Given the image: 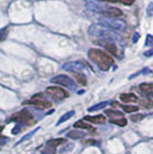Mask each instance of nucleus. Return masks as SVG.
Wrapping results in <instances>:
<instances>
[{
  "label": "nucleus",
  "mask_w": 153,
  "mask_h": 154,
  "mask_svg": "<svg viewBox=\"0 0 153 154\" xmlns=\"http://www.w3.org/2000/svg\"><path fill=\"white\" fill-rule=\"evenodd\" d=\"M88 55L89 59L95 62V63L101 69L102 71H107L114 64V60L113 58L107 54L106 52L101 51V50H98V48H91L88 52Z\"/></svg>",
  "instance_id": "1"
},
{
  "label": "nucleus",
  "mask_w": 153,
  "mask_h": 154,
  "mask_svg": "<svg viewBox=\"0 0 153 154\" xmlns=\"http://www.w3.org/2000/svg\"><path fill=\"white\" fill-rule=\"evenodd\" d=\"M99 23L107 28L108 30H115V31H124L127 28V23L123 20L115 19V17H105L99 20Z\"/></svg>",
  "instance_id": "2"
},
{
  "label": "nucleus",
  "mask_w": 153,
  "mask_h": 154,
  "mask_svg": "<svg viewBox=\"0 0 153 154\" xmlns=\"http://www.w3.org/2000/svg\"><path fill=\"white\" fill-rule=\"evenodd\" d=\"M11 121H15V122H20V123H29L31 124L32 121H33V117H32V114L28 110V109H22L21 112L14 114L12 117H11Z\"/></svg>",
  "instance_id": "3"
},
{
  "label": "nucleus",
  "mask_w": 153,
  "mask_h": 154,
  "mask_svg": "<svg viewBox=\"0 0 153 154\" xmlns=\"http://www.w3.org/2000/svg\"><path fill=\"white\" fill-rule=\"evenodd\" d=\"M51 82L54 84H58V85H61V86L69 88V89H75V86H76L74 79L70 78L69 76H67V75H58V76L52 78Z\"/></svg>",
  "instance_id": "4"
},
{
  "label": "nucleus",
  "mask_w": 153,
  "mask_h": 154,
  "mask_svg": "<svg viewBox=\"0 0 153 154\" xmlns=\"http://www.w3.org/2000/svg\"><path fill=\"white\" fill-rule=\"evenodd\" d=\"M46 93H48L50 96L54 97L57 99H66L69 97V93L67 91H64L59 86H48L46 89Z\"/></svg>",
  "instance_id": "5"
},
{
  "label": "nucleus",
  "mask_w": 153,
  "mask_h": 154,
  "mask_svg": "<svg viewBox=\"0 0 153 154\" xmlns=\"http://www.w3.org/2000/svg\"><path fill=\"white\" fill-rule=\"evenodd\" d=\"M24 103L32 105V106H35L36 108H38V109L51 108V106H52L50 101H47V100H45V99H43V98H40V96L33 97L31 100H29L28 103Z\"/></svg>",
  "instance_id": "6"
},
{
  "label": "nucleus",
  "mask_w": 153,
  "mask_h": 154,
  "mask_svg": "<svg viewBox=\"0 0 153 154\" xmlns=\"http://www.w3.org/2000/svg\"><path fill=\"white\" fill-rule=\"evenodd\" d=\"M62 68H64V70L70 71V72H82L85 69V66L81 61H73V62L64 63Z\"/></svg>",
  "instance_id": "7"
},
{
  "label": "nucleus",
  "mask_w": 153,
  "mask_h": 154,
  "mask_svg": "<svg viewBox=\"0 0 153 154\" xmlns=\"http://www.w3.org/2000/svg\"><path fill=\"white\" fill-rule=\"evenodd\" d=\"M101 15H104L105 17H119L122 15V11L115 7H107L101 13Z\"/></svg>",
  "instance_id": "8"
},
{
  "label": "nucleus",
  "mask_w": 153,
  "mask_h": 154,
  "mask_svg": "<svg viewBox=\"0 0 153 154\" xmlns=\"http://www.w3.org/2000/svg\"><path fill=\"white\" fill-rule=\"evenodd\" d=\"M85 6H86V8L90 9V11H93V12H97V13H100V14L107 8L106 6H100V5H98V4L93 2V1H86Z\"/></svg>",
  "instance_id": "9"
},
{
  "label": "nucleus",
  "mask_w": 153,
  "mask_h": 154,
  "mask_svg": "<svg viewBox=\"0 0 153 154\" xmlns=\"http://www.w3.org/2000/svg\"><path fill=\"white\" fill-rule=\"evenodd\" d=\"M105 116L104 115H96V116H85L84 117V121H88L90 123H93V124H102L105 123Z\"/></svg>",
  "instance_id": "10"
},
{
  "label": "nucleus",
  "mask_w": 153,
  "mask_h": 154,
  "mask_svg": "<svg viewBox=\"0 0 153 154\" xmlns=\"http://www.w3.org/2000/svg\"><path fill=\"white\" fill-rule=\"evenodd\" d=\"M120 99H121L123 103H136L138 100V98L136 94L134 93H122L120 96Z\"/></svg>",
  "instance_id": "11"
},
{
  "label": "nucleus",
  "mask_w": 153,
  "mask_h": 154,
  "mask_svg": "<svg viewBox=\"0 0 153 154\" xmlns=\"http://www.w3.org/2000/svg\"><path fill=\"white\" fill-rule=\"evenodd\" d=\"M74 114H75V112H74V110H69V112H67L66 114H64V115L58 120L57 125H60V124H62V123L66 122V121H68L70 117H73V116H74Z\"/></svg>",
  "instance_id": "12"
},
{
  "label": "nucleus",
  "mask_w": 153,
  "mask_h": 154,
  "mask_svg": "<svg viewBox=\"0 0 153 154\" xmlns=\"http://www.w3.org/2000/svg\"><path fill=\"white\" fill-rule=\"evenodd\" d=\"M107 105H109L108 101H101V103H97V105H95V106L89 107V108H88V112H97V110H100V109L105 108Z\"/></svg>",
  "instance_id": "13"
},
{
  "label": "nucleus",
  "mask_w": 153,
  "mask_h": 154,
  "mask_svg": "<svg viewBox=\"0 0 153 154\" xmlns=\"http://www.w3.org/2000/svg\"><path fill=\"white\" fill-rule=\"evenodd\" d=\"M66 143V139L64 138H55V139H50L47 140V145L48 146H53V147H57L59 145H62Z\"/></svg>",
  "instance_id": "14"
},
{
  "label": "nucleus",
  "mask_w": 153,
  "mask_h": 154,
  "mask_svg": "<svg viewBox=\"0 0 153 154\" xmlns=\"http://www.w3.org/2000/svg\"><path fill=\"white\" fill-rule=\"evenodd\" d=\"M74 127H75L76 129H86V130H92L91 124H90V123H85L84 121H82V120H80V121H77V122L74 123Z\"/></svg>",
  "instance_id": "15"
},
{
  "label": "nucleus",
  "mask_w": 153,
  "mask_h": 154,
  "mask_svg": "<svg viewBox=\"0 0 153 154\" xmlns=\"http://www.w3.org/2000/svg\"><path fill=\"white\" fill-rule=\"evenodd\" d=\"M73 75L81 85H86V77L84 76L82 72H73Z\"/></svg>",
  "instance_id": "16"
},
{
  "label": "nucleus",
  "mask_w": 153,
  "mask_h": 154,
  "mask_svg": "<svg viewBox=\"0 0 153 154\" xmlns=\"http://www.w3.org/2000/svg\"><path fill=\"white\" fill-rule=\"evenodd\" d=\"M109 122L111 123H114V124H116V125H119V127H126L127 125L128 121L126 120V119H109Z\"/></svg>",
  "instance_id": "17"
},
{
  "label": "nucleus",
  "mask_w": 153,
  "mask_h": 154,
  "mask_svg": "<svg viewBox=\"0 0 153 154\" xmlns=\"http://www.w3.org/2000/svg\"><path fill=\"white\" fill-rule=\"evenodd\" d=\"M139 89L140 91H143V92H151L153 91V83H142L139 85Z\"/></svg>",
  "instance_id": "18"
},
{
  "label": "nucleus",
  "mask_w": 153,
  "mask_h": 154,
  "mask_svg": "<svg viewBox=\"0 0 153 154\" xmlns=\"http://www.w3.org/2000/svg\"><path fill=\"white\" fill-rule=\"evenodd\" d=\"M68 137L71 138V139H80V138H82L85 136V132H78V131H70L68 132Z\"/></svg>",
  "instance_id": "19"
},
{
  "label": "nucleus",
  "mask_w": 153,
  "mask_h": 154,
  "mask_svg": "<svg viewBox=\"0 0 153 154\" xmlns=\"http://www.w3.org/2000/svg\"><path fill=\"white\" fill-rule=\"evenodd\" d=\"M123 110L126 113H134V112H137L138 110V107L137 106H131V105H120Z\"/></svg>",
  "instance_id": "20"
},
{
  "label": "nucleus",
  "mask_w": 153,
  "mask_h": 154,
  "mask_svg": "<svg viewBox=\"0 0 153 154\" xmlns=\"http://www.w3.org/2000/svg\"><path fill=\"white\" fill-rule=\"evenodd\" d=\"M38 130H39V127H38V128H36V129H35V130H32V131H30V132H29L28 135L23 136V137H22V138H21V139H20V140L17 141V144H16V146H17V145H20V144H22V143H23V141H24V140H28V139H29L30 137H32V136H33V134H35L36 131H38Z\"/></svg>",
  "instance_id": "21"
},
{
  "label": "nucleus",
  "mask_w": 153,
  "mask_h": 154,
  "mask_svg": "<svg viewBox=\"0 0 153 154\" xmlns=\"http://www.w3.org/2000/svg\"><path fill=\"white\" fill-rule=\"evenodd\" d=\"M105 114H107V115L112 119V117H121L122 116V113L121 112H117V110H113V109H107L106 112H105Z\"/></svg>",
  "instance_id": "22"
},
{
  "label": "nucleus",
  "mask_w": 153,
  "mask_h": 154,
  "mask_svg": "<svg viewBox=\"0 0 153 154\" xmlns=\"http://www.w3.org/2000/svg\"><path fill=\"white\" fill-rule=\"evenodd\" d=\"M140 105H143V107H145L147 109L153 108V101L150 99H142L140 100Z\"/></svg>",
  "instance_id": "23"
},
{
  "label": "nucleus",
  "mask_w": 153,
  "mask_h": 154,
  "mask_svg": "<svg viewBox=\"0 0 153 154\" xmlns=\"http://www.w3.org/2000/svg\"><path fill=\"white\" fill-rule=\"evenodd\" d=\"M8 35V26H4L2 29H0V42L5 40Z\"/></svg>",
  "instance_id": "24"
},
{
  "label": "nucleus",
  "mask_w": 153,
  "mask_h": 154,
  "mask_svg": "<svg viewBox=\"0 0 153 154\" xmlns=\"http://www.w3.org/2000/svg\"><path fill=\"white\" fill-rule=\"evenodd\" d=\"M42 154H55V147L47 145V147H45L44 149L42 151Z\"/></svg>",
  "instance_id": "25"
},
{
  "label": "nucleus",
  "mask_w": 153,
  "mask_h": 154,
  "mask_svg": "<svg viewBox=\"0 0 153 154\" xmlns=\"http://www.w3.org/2000/svg\"><path fill=\"white\" fill-rule=\"evenodd\" d=\"M144 119V115H142V114H136V115H131L130 117V120L133 121V122H138L140 120H143Z\"/></svg>",
  "instance_id": "26"
},
{
  "label": "nucleus",
  "mask_w": 153,
  "mask_h": 154,
  "mask_svg": "<svg viewBox=\"0 0 153 154\" xmlns=\"http://www.w3.org/2000/svg\"><path fill=\"white\" fill-rule=\"evenodd\" d=\"M146 15L147 16H153V2H150L148 4V6L146 8Z\"/></svg>",
  "instance_id": "27"
},
{
  "label": "nucleus",
  "mask_w": 153,
  "mask_h": 154,
  "mask_svg": "<svg viewBox=\"0 0 153 154\" xmlns=\"http://www.w3.org/2000/svg\"><path fill=\"white\" fill-rule=\"evenodd\" d=\"M145 46H153V36H152V35H147V36H146Z\"/></svg>",
  "instance_id": "28"
},
{
  "label": "nucleus",
  "mask_w": 153,
  "mask_h": 154,
  "mask_svg": "<svg viewBox=\"0 0 153 154\" xmlns=\"http://www.w3.org/2000/svg\"><path fill=\"white\" fill-rule=\"evenodd\" d=\"M120 1L124 5H133L135 2V0H120Z\"/></svg>",
  "instance_id": "29"
},
{
  "label": "nucleus",
  "mask_w": 153,
  "mask_h": 154,
  "mask_svg": "<svg viewBox=\"0 0 153 154\" xmlns=\"http://www.w3.org/2000/svg\"><path fill=\"white\" fill-rule=\"evenodd\" d=\"M7 141V137H2V136H0V146L1 145H5Z\"/></svg>",
  "instance_id": "30"
},
{
  "label": "nucleus",
  "mask_w": 153,
  "mask_h": 154,
  "mask_svg": "<svg viewBox=\"0 0 153 154\" xmlns=\"http://www.w3.org/2000/svg\"><path fill=\"white\" fill-rule=\"evenodd\" d=\"M144 55H145V57H147V58H148V57H152V55H153V48H152V50H150V51L145 52V53H144Z\"/></svg>",
  "instance_id": "31"
},
{
  "label": "nucleus",
  "mask_w": 153,
  "mask_h": 154,
  "mask_svg": "<svg viewBox=\"0 0 153 154\" xmlns=\"http://www.w3.org/2000/svg\"><path fill=\"white\" fill-rule=\"evenodd\" d=\"M138 39H139V33H137V32H136V33L134 35V38H133V43H136Z\"/></svg>",
  "instance_id": "32"
},
{
  "label": "nucleus",
  "mask_w": 153,
  "mask_h": 154,
  "mask_svg": "<svg viewBox=\"0 0 153 154\" xmlns=\"http://www.w3.org/2000/svg\"><path fill=\"white\" fill-rule=\"evenodd\" d=\"M20 130H21V128H20V127H15V128L13 129V131H12V132H13V135H17Z\"/></svg>",
  "instance_id": "33"
},
{
  "label": "nucleus",
  "mask_w": 153,
  "mask_h": 154,
  "mask_svg": "<svg viewBox=\"0 0 153 154\" xmlns=\"http://www.w3.org/2000/svg\"><path fill=\"white\" fill-rule=\"evenodd\" d=\"M99 1H105V2H119L120 0H99Z\"/></svg>",
  "instance_id": "34"
},
{
  "label": "nucleus",
  "mask_w": 153,
  "mask_h": 154,
  "mask_svg": "<svg viewBox=\"0 0 153 154\" xmlns=\"http://www.w3.org/2000/svg\"><path fill=\"white\" fill-rule=\"evenodd\" d=\"M95 141L96 140H85L84 143H85V144H92V145H96L97 143H95Z\"/></svg>",
  "instance_id": "35"
},
{
  "label": "nucleus",
  "mask_w": 153,
  "mask_h": 154,
  "mask_svg": "<svg viewBox=\"0 0 153 154\" xmlns=\"http://www.w3.org/2000/svg\"><path fill=\"white\" fill-rule=\"evenodd\" d=\"M2 130H4V127H2V125H0V134L2 132Z\"/></svg>",
  "instance_id": "36"
}]
</instances>
